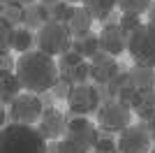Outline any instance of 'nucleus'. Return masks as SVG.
<instances>
[{"instance_id": "20", "label": "nucleus", "mask_w": 155, "mask_h": 153, "mask_svg": "<svg viewBox=\"0 0 155 153\" xmlns=\"http://www.w3.org/2000/svg\"><path fill=\"white\" fill-rule=\"evenodd\" d=\"M84 7L93 14L95 21H107L111 12H116V0H84Z\"/></svg>"}, {"instance_id": "11", "label": "nucleus", "mask_w": 155, "mask_h": 153, "mask_svg": "<svg viewBox=\"0 0 155 153\" xmlns=\"http://www.w3.org/2000/svg\"><path fill=\"white\" fill-rule=\"evenodd\" d=\"M120 70L123 67L116 60V56H111L102 49L91 58V81L93 83H109Z\"/></svg>"}, {"instance_id": "19", "label": "nucleus", "mask_w": 155, "mask_h": 153, "mask_svg": "<svg viewBox=\"0 0 155 153\" xmlns=\"http://www.w3.org/2000/svg\"><path fill=\"white\" fill-rule=\"evenodd\" d=\"M72 51H77V53H81L84 58L91 60L97 51H100V35L86 32V35H81V37H74L72 39Z\"/></svg>"}, {"instance_id": "12", "label": "nucleus", "mask_w": 155, "mask_h": 153, "mask_svg": "<svg viewBox=\"0 0 155 153\" xmlns=\"http://www.w3.org/2000/svg\"><path fill=\"white\" fill-rule=\"evenodd\" d=\"M67 123H70V116L65 111H60L56 107H46L42 118H39V123H37V127H39V132L44 134V139L53 141V139H60L65 134Z\"/></svg>"}, {"instance_id": "34", "label": "nucleus", "mask_w": 155, "mask_h": 153, "mask_svg": "<svg viewBox=\"0 0 155 153\" xmlns=\"http://www.w3.org/2000/svg\"><path fill=\"white\" fill-rule=\"evenodd\" d=\"M146 23H150V25H155V0L150 2V7H148V12H146Z\"/></svg>"}, {"instance_id": "27", "label": "nucleus", "mask_w": 155, "mask_h": 153, "mask_svg": "<svg viewBox=\"0 0 155 153\" xmlns=\"http://www.w3.org/2000/svg\"><path fill=\"white\" fill-rule=\"evenodd\" d=\"M74 86H77V83L72 81V79H67V76L60 74V76H58V81L53 83L51 93L56 95V100H67V97H70V93L74 90Z\"/></svg>"}, {"instance_id": "8", "label": "nucleus", "mask_w": 155, "mask_h": 153, "mask_svg": "<svg viewBox=\"0 0 155 153\" xmlns=\"http://www.w3.org/2000/svg\"><path fill=\"white\" fill-rule=\"evenodd\" d=\"M132 116H134V111L130 107L114 100V102H104L100 107V111L95 114V118H97V127L100 130L118 134V132H123L127 125H132Z\"/></svg>"}, {"instance_id": "22", "label": "nucleus", "mask_w": 155, "mask_h": 153, "mask_svg": "<svg viewBox=\"0 0 155 153\" xmlns=\"http://www.w3.org/2000/svg\"><path fill=\"white\" fill-rule=\"evenodd\" d=\"M26 9L28 7L23 2H7V5H2V19H7L12 25L19 28L26 21Z\"/></svg>"}, {"instance_id": "32", "label": "nucleus", "mask_w": 155, "mask_h": 153, "mask_svg": "<svg viewBox=\"0 0 155 153\" xmlns=\"http://www.w3.org/2000/svg\"><path fill=\"white\" fill-rule=\"evenodd\" d=\"M39 100H42V104L46 107H53V102H56V95H53L51 90H46V93H39Z\"/></svg>"}, {"instance_id": "15", "label": "nucleus", "mask_w": 155, "mask_h": 153, "mask_svg": "<svg viewBox=\"0 0 155 153\" xmlns=\"http://www.w3.org/2000/svg\"><path fill=\"white\" fill-rule=\"evenodd\" d=\"M49 21H51V7L49 5H44V2H32V5H28L26 21H23L26 28H30V30H42Z\"/></svg>"}, {"instance_id": "36", "label": "nucleus", "mask_w": 155, "mask_h": 153, "mask_svg": "<svg viewBox=\"0 0 155 153\" xmlns=\"http://www.w3.org/2000/svg\"><path fill=\"white\" fill-rule=\"evenodd\" d=\"M7 2H23V5H32V2H35V0H2V5H7Z\"/></svg>"}, {"instance_id": "6", "label": "nucleus", "mask_w": 155, "mask_h": 153, "mask_svg": "<svg viewBox=\"0 0 155 153\" xmlns=\"http://www.w3.org/2000/svg\"><path fill=\"white\" fill-rule=\"evenodd\" d=\"M67 107H70V114H67L70 118L97 114L102 107V95L95 83H77L67 97Z\"/></svg>"}, {"instance_id": "28", "label": "nucleus", "mask_w": 155, "mask_h": 153, "mask_svg": "<svg viewBox=\"0 0 155 153\" xmlns=\"http://www.w3.org/2000/svg\"><path fill=\"white\" fill-rule=\"evenodd\" d=\"M118 25L123 28V32L130 37L134 30H139V28L143 25V21H141L139 14H120V23H118Z\"/></svg>"}, {"instance_id": "4", "label": "nucleus", "mask_w": 155, "mask_h": 153, "mask_svg": "<svg viewBox=\"0 0 155 153\" xmlns=\"http://www.w3.org/2000/svg\"><path fill=\"white\" fill-rule=\"evenodd\" d=\"M127 51L134 65L155 67V25L143 23L127 37Z\"/></svg>"}, {"instance_id": "21", "label": "nucleus", "mask_w": 155, "mask_h": 153, "mask_svg": "<svg viewBox=\"0 0 155 153\" xmlns=\"http://www.w3.org/2000/svg\"><path fill=\"white\" fill-rule=\"evenodd\" d=\"M32 46H37V35H32L30 28L26 25H19L16 28V35H14V51H19V53H28V51H35Z\"/></svg>"}, {"instance_id": "18", "label": "nucleus", "mask_w": 155, "mask_h": 153, "mask_svg": "<svg viewBox=\"0 0 155 153\" xmlns=\"http://www.w3.org/2000/svg\"><path fill=\"white\" fill-rule=\"evenodd\" d=\"M130 81L137 90H150L155 88V67H143V65H132L130 67Z\"/></svg>"}, {"instance_id": "29", "label": "nucleus", "mask_w": 155, "mask_h": 153, "mask_svg": "<svg viewBox=\"0 0 155 153\" xmlns=\"http://www.w3.org/2000/svg\"><path fill=\"white\" fill-rule=\"evenodd\" d=\"M137 95H139V90L132 86V81H127L123 86V88L118 90V95H116V100L120 102V104H125V107H130L132 109V104H134V100H137Z\"/></svg>"}, {"instance_id": "26", "label": "nucleus", "mask_w": 155, "mask_h": 153, "mask_svg": "<svg viewBox=\"0 0 155 153\" xmlns=\"http://www.w3.org/2000/svg\"><path fill=\"white\" fill-rule=\"evenodd\" d=\"M150 2H153V0H116L118 9L123 14H139V16L148 12Z\"/></svg>"}, {"instance_id": "38", "label": "nucleus", "mask_w": 155, "mask_h": 153, "mask_svg": "<svg viewBox=\"0 0 155 153\" xmlns=\"http://www.w3.org/2000/svg\"><path fill=\"white\" fill-rule=\"evenodd\" d=\"M65 2H70V5H74V2H79V0H65Z\"/></svg>"}, {"instance_id": "33", "label": "nucleus", "mask_w": 155, "mask_h": 153, "mask_svg": "<svg viewBox=\"0 0 155 153\" xmlns=\"http://www.w3.org/2000/svg\"><path fill=\"white\" fill-rule=\"evenodd\" d=\"M49 153H67V151L60 146V141H58V139H53L51 144H49Z\"/></svg>"}, {"instance_id": "10", "label": "nucleus", "mask_w": 155, "mask_h": 153, "mask_svg": "<svg viewBox=\"0 0 155 153\" xmlns=\"http://www.w3.org/2000/svg\"><path fill=\"white\" fill-rule=\"evenodd\" d=\"M58 70L63 76L72 79L74 83H88V79H91V60L70 49L67 53L58 56Z\"/></svg>"}, {"instance_id": "1", "label": "nucleus", "mask_w": 155, "mask_h": 153, "mask_svg": "<svg viewBox=\"0 0 155 153\" xmlns=\"http://www.w3.org/2000/svg\"><path fill=\"white\" fill-rule=\"evenodd\" d=\"M16 76L23 83V90L30 93H46L53 88V83L58 81L60 70L58 60H53V56L44 53V51H28L16 58Z\"/></svg>"}, {"instance_id": "2", "label": "nucleus", "mask_w": 155, "mask_h": 153, "mask_svg": "<svg viewBox=\"0 0 155 153\" xmlns=\"http://www.w3.org/2000/svg\"><path fill=\"white\" fill-rule=\"evenodd\" d=\"M0 153H49V144L39 127L7 123L0 130Z\"/></svg>"}, {"instance_id": "30", "label": "nucleus", "mask_w": 155, "mask_h": 153, "mask_svg": "<svg viewBox=\"0 0 155 153\" xmlns=\"http://www.w3.org/2000/svg\"><path fill=\"white\" fill-rule=\"evenodd\" d=\"M127 81H130V70H120V72H118V74L114 76V79H111L109 83H107V88H109V93L114 95V100H116L118 90L123 88V86H125Z\"/></svg>"}, {"instance_id": "14", "label": "nucleus", "mask_w": 155, "mask_h": 153, "mask_svg": "<svg viewBox=\"0 0 155 153\" xmlns=\"http://www.w3.org/2000/svg\"><path fill=\"white\" fill-rule=\"evenodd\" d=\"M21 93H23V83L16 76V72L0 70V102H2V107H9Z\"/></svg>"}, {"instance_id": "3", "label": "nucleus", "mask_w": 155, "mask_h": 153, "mask_svg": "<svg viewBox=\"0 0 155 153\" xmlns=\"http://www.w3.org/2000/svg\"><path fill=\"white\" fill-rule=\"evenodd\" d=\"M97 139H100V127L93 121H88V116H74L67 123L60 146L67 153H91Z\"/></svg>"}, {"instance_id": "5", "label": "nucleus", "mask_w": 155, "mask_h": 153, "mask_svg": "<svg viewBox=\"0 0 155 153\" xmlns=\"http://www.w3.org/2000/svg\"><path fill=\"white\" fill-rule=\"evenodd\" d=\"M72 39L74 37L65 23L49 21L42 30H37V49L49 56H63L72 49Z\"/></svg>"}, {"instance_id": "39", "label": "nucleus", "mask_w": 155, "mask_h": 153, "mask_svg": "<svg viewBox=\"0 0 155 153\" xmlns=\"http://www.w3.org/2000/svg\"><path fill=\"white\" fill-rule=\"evenodd\" d=\"M150 153H155V146H153V148H150Z\"/></svg>"}, {"instance_id": "7", "label": "nucleus", "mask_w": 155, "mask_h": 153, "mask_svg": "<svg viewBox=\"0 0 155 153\" xmlns=\"http://www.w3.org/2000/svg\"><path fill=\"white\" fill-rule=\"evenodd\" d=\"M9 123H23V125H35L39 123L42 114H44V104L39 100L37 93L23 90L16 100L9 104Z\"/></svg>"}, {"instance_id": "13", "label": "nucleus", "mask_w": 155, "mask_h": 153, "mask_svg": "<svg viewBox=\"0 0 155 153\" xmlns=\"http://www.w3.org/2000/svg\"><path fill=\"white\" fill-rule=\"evenodd\" d=\"M97 35H100V49L111 56H120L127 49V35L118 23H104Z\"/></svg>"}, {"instance_id": "35", "label": "nucleus", "mask_w": 155, "mask_h": 153, "mask_svg": "<svg viewBox=\"0 0 155 153\" xmlns=\"http://www.w3.org/2000/svg\"><path fill=\"white\" fill-rule=\"evenodd\" d=\"M146 130H148L150 139H153V144H155V116L150 118V121H146Z\"/></svg>"}, {"instance_id": "25", "label": "nucleus", "mask_w": 155, "mask_h": 153, "mask_svg": "<svg viewBox=\"0 0 155 153\" xmlns=\"http://www.w3.org/2000/svg\"><path fill=\"white\" fill-rule=\"evenodd\" d=\"M14 35H16V25H12L7 19H0V53H9L14 46Z\"/></svg>"}, {"instance_id": "23", "label": "nucleus", "mask_w": 155, "mask_h": 153, "mask_svg": "<svg viewBox=\"0 0 155 153\" xmlns=\"http://www.w3.org/2000/svg\"><path fill=\"white\" fill-rule=\"evenodd\" d=\"M74 9H77V5H70V2H65V0H58V2L51 5V21L67 25L72 21V16H74Z\"/></svg>"}, {"instance_id": "16", "label": "nucleus", "mask_w": 155, "mask_h": 153, "mask_svg": "<svg viewBox=\"0 0 155 153\" xmlns=\"http://www.w3.org/2000/svg\"><path fill=\"white\" fill-rule=\"evenodd\" d=\"M134 116H139V121H150L155 116V88L150 90H139L134 104H132Z\"/></svg>"}, {"instance_id": "9", "label": "nucleus", "mask_w": 155, "mask_h": 153, "mask_svg": "<svg viewBox=\"0 0 155 153\" xmlns=\"http://www.w3.org/2000/svg\"><path fill=\"white\" fill-rule=\"evenodd\" d=\"M150 139L148 130H146V121L137 123V125H127L123 132H118V151L120 153H150Z\"/></svg>"}, {"instance_id": "24", "label": "nucleus", "mask_w": 155, "mask_h": 153, "mask_svg": "<svg viewBox=\"0 0 155 153\" xmlns=\"http://www.w3.org/2000/svg\"><path fill=\"white\" fill-rule=\"evenodd\" d=\"M91 153H120L118 151V137H114V132L100 130V139Z\"/></svg>"}, {"instance_id": "17", "label": "nucleus", "mask_w": 155, "mask_h": 153, "mask_svg": "<svg viewBox=\"0 0 155 153\" xmlns=\"http://www.w3.org/2000/svg\"><path fill=\"white\" fill-rule=\"evenodd\" d=\"M93 14L86 9L84 5H77V9H74V16H72V21L67 23V28H70L72 37H81V35H86V32H91V25H93Z\"/></svg>"}, {"instance_id": "31", "label": "nucleus", "mask_w": 155, "mask_h": 153, "mask_svg": "<svg viewBox=\"0 0 155 153\" xmlns=\"http://www.w3.org/2000/svg\"><path fill=\"white\" fill-rule=\"evenodd\" d=\"M0 70L16 72V58H12L9 53H0Z\"/></svg>"}, {"instance_id": "37", "label": "nucleus", "mask_w": 155, "mask_h": 153, "mask_svg": "<svg viewBox=\"0 0 155 153\" xmlns=\"http://www.w3.org/2000/svg\"><path fill=\"white\" fill-rule=\"evenodd\" d=\"M39 2H44V5H49V7H51L53 2H58V0H39Z\"/></svg>"}]
</instances>
